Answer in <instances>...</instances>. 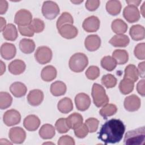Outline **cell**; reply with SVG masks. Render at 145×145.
Here are the masks:
<instances>
[{
	"instance_id": "cell-1",
	"label": "cell",
	"mask_w": 145,
	"mask_h": 145,
	"mask_svg": "<svg viewBox=\"0 0 145 145\" xmlns=\"http://www.w3.org/2000/svg\"><path fill=\"white\" fill-rule=\"evenodd\" d=\"M125 126L119 119L112 118L105 122L98 133V139L105 144L118 143L122 139Z\"/></svg>"
},
{
	"instance_id": "cell-2",
	"label": "cell",
	"mask_w": 145,
	"mask_h": 145,
	"mask_svg": "<svg viewBox=\"0 0 145 145\" xmlns=\"http://www.w3.org/2000/svg\"><path fill=\"white\" fill-rule=\"evenodd\" d=\"M145 142V129L141 127L128 131L125 135L123 143L126 145L144 144Z\"/></svg>"
},
{
	"instance_id": "cell-3",
	"label": "cell",
	"mask_w": 145,
	"mask_h": 145,
	"mask_svg": "<svg viewBox=\"0 0 145 145\" xmlns=\"http://www.w3.org/2000/svg\"><path fill=\"white\" fill-rule=\"evenodd\" d=\"M88 64L87 56L83 53H76L70 58L69 66L71 70L75 72L83 71Z\"/></svg>"
},
{
	"instance_id": "cell-4",
	"label": "cell",
	"mask_w": 145,
	"mask_h": 145,
	"mask_svg": "<svg viewBox=\"0 0 145 145\" xmlns=\"http://www.w3.org/2000/svg\"><path fill=\"white\" fill-rule=\"evenodd\" d=\"M91 95L94 104L98 108L105 105L109 102V97L104 88L97 83H94L92 87Z\"/></svg>"
},
{
	"instance_id": "cell-5",
	"label": "cell",
	"mask_w": 145,
	"mask_h": 145,
	"mask_svg": "<svg viewBox=\"0 0 145 145\" xmlns=\"http://www.w3.org/2000/svg\"><path fill=\"white\" fill-rule=\"evenodd\" d=\"M42 14L47 19L52 20L56 18L59 13L58 5L53 1H44L42 6Z\"/></svg>"
},
{
	"instance_id": "cell-6",
	"label": "cell",
	"mask_w": 145,
	"mask_h": 145,
	"mask_svg": "<svg viewBox=\"0 0 145 145\" xmlns=\"http://www.w3.org/2000/svg\"><path fill=\"white\" fill-rule=\"evenodd\" d=\"M52 55V51L49 47L41 46L37 48L35 53V58L39 63L44 65L50 62Z\"/></svg>"
},
{
	"instance_id": "cell-7",
	"label": "cell",
	"mask_w": 145,
	"mask_h": 145,
	"mask_svg": "<svg viewBox=\"0 0 145 145\" xmlns=\"http://www.w3.org/2000/svg\"><path fill=\"white\" fill-rule=\"evenodd\" d=\"M32 21V15L26 9H20L16 12L14 18V22L18 26L28 25Z\"/></svg>"
},
{
	"instance_id": "cell-8",
	"label": "cell",
	"mask_w": 145,
	"mask_h": 145,
	"mask_svg": "<svg viewBox=\"0 0 145 145\" xmlns=\"http://www.w3.org/2000/svg\"><path fill=\"white\" fill-rule=\"evenodd\" d=\"M21 115L20 113L15 109H10L7 110L3 116V121L7 126H12L20 123Z\"/></svg>"
},
{
	"instance_id": "cell-9",
	"label": "cell",
	"mask_w": 145,
	"mask_h": 145,
	"mask_svg": "<svg viewBox=\"0 0 145 145\" xmlns=\"http://www.w3.org/2000/svg\"><path fill=\"white\" fill-rule=\"evenodd\" d=\"M8 137L12 143L21 144L26 138V133L24 130L20 127H13L9 130Z\"/></svg>"
},
{
	"instance_id": "cell-10",
	"label": "cell",
	"mask_w": 145,
	"mask_h": 145,
	"mask_svg": "<svg viewBox=\"0 0 145 145\" xmlns=\"http://www.w3.org/2000/svg\"><path fill=\"white\" fill-rule=\"evenodd\" d=\"M123 16L128 22L134 23L139 20L140 13L137 6L128 5L123 10Z\"/></svg>"
},
{
	"instance_id": "cell-11",
	"label": "cell",
	"mask_w": 145,
	"mask_h": 145,
	"mask_svg": "<svg viewBox=\"0 0 145 145\" xmlns=\"http://www.w3.org/2000/svg\"><path fill=\"white\" fill-rule=\"evenodd\" d=\"M123 105L126 110L129 112H135L140 108L141 101L138 96L133 94L125 97Z\"/></svg>"
},
{
	"instance_id": "cell-12",
	"label": "cell",
	"mask_w": 145,
	"mask_h": 145,
	"mask_svg": "<svg viewBox=\"0 0 145 145\" xmlns=\"http://www.w3.org/2000/svg\"><path fill=\"white\" fill-rule=\"evenodd\" d=\"M100 24L99 19L97 16L92 15L84 19L82 24V27L87 32H95L99 29Z\"/></svg>"
},
{
	"instance_id": "cell-13",
	"label": "cell",
	"mask_w": 145,
	"mask_h": 145,
	"mask_svg": "<svg viewBox=\"0 0 145 145\" xmlns=\"http://www.w3.org/2000/svg\"><path fill=\"white\" fill-rule=\"evenodd\" d=\"M75 103L76 108L80 111H85L91 105L89 96L85 93H79L75 97Z\"/></svg>"
},
{
	"instance_id": "cell-14",
	"label": "cell",
	"mask_w": 145,
	"mask_h": 145,
	"mask_svg": "<svg viewBox=\"0 0 145 145\" xmlns=\"http://www.w3.org/2000/svg\"><path fill=\"white\" fill-rule=\"evenodd\" d=\"M44 97V93L42 91L35 89L30 91L27 95V99L29 104L32 106H36L39 105L43 101Z\"/></svg>"
},
{
	"instance_id": "cell-15",
	"label": "cell",
	"mask_w": 145,
	"mask_h": 145,
	"mask_svg": "<svg viewBox=\"0 0 145 145\" xmlns=\"http://www.w3.org/2000/svg\"><path fill=\"white\" fill-rule=\"evenodd\" d=\"M60 35L66 39H72L75 38L78 33V29L72 24H65L58 29Z\"/></svg>"
},
{
	"instance_id": "cell-16",
	"label": "cell",
	"mask_w": 145,
	"mask_h": 145,
	"mask_svg": "<svg viewBox=\"0 0 145 145\" xmlns=\"http://www.w3.org/2000/svg\"><path fill=\"white\" fill-rule=\"evenodd\" d=\"M1 55L6 60L12 59L16 55V49L15 46L11 43L5 42L1 46Z\"/></svg>"
},
{
	"instance_id": "cell-17",
	"label": "cell",
	"mask_w": 145,
	"mask_h": 145,
	"mask_svg": "<svg viewBox=\"0 0 145 145\" xmlns=\"http://www.w3.org/2000/svg\"><path fill=\"white\" fill-rule=\"evenodd\" d=\"M101 45V39L97 35H88L85 39V48L90 52L97 50Z\"/></svg>"
},
{
	"instance_id": "cell-18",
	"label": "cell",
	"mask_w": 145,
	"mask_h": 145,
	"mask_svg": "<svg viewBox=\"0 0 145 145\" xmlns=\"http://www.w3.org/2000/svg\"><path fill=\"white\" fill-rule=\"evenodd\" d=\"M40 125V120L39 118L34 114L27 116L23 121L24 127L29 131H34L36 130Z\"/></svg>"
},
{
	"instance_id": "cell-19",
	"label": "cell",
	"mask_w": 145,
	"mask_h": 145,
	"mask_svg": "<svg viewBox=\"0 0 145 145\" xmlns=\"http://www.w3.org/2000/svg\"><path fill=\"white\" fill-rule=\"evenodd\" d=\"M25 62L21 59H15L11 61L8 66L10 72L15 75L22 74L25 71Z\"/></svg>"
},
{
	"instance_id": "cell-20",
	"label": "cell",
	"mask_w": 145,
	"mask_h": 145,
	"mask_svg": "<svg viewBox=\"0 0 145 145\" xmlns=\"http://www.w3.org/2000/svg\"><path fill=\"white\" fill-rule=\"evenodd\" d=\"M10 91L15 97H21L26 94L27 88L24 83L20 82H15L10 86Z\"/></svg>"
},
{
	"instance_id": "cell-21",
	"label": "cell",
	"mask_w": 145,
	"mask_h": 145,
	"mask_svg": "<svg viewBox=\"0 0 145 145\" xmlns=\"http://www.w3.org/2000/svg\"><path fill=\"white\" fill-rule=\"evenodd\" d=\"M57 74L56 69L52 65H48L42 69L41 77L44 81L48 82L53 80L56 78Z\"/></svg>"
},
{
	"instance_id": "cell-22",
	"label": "cell",
	"mask_w": 145,
	"mask_h": 145,
	"mask_svg": "<svg viewBox=\"0 0 145 145\" xmlns=\"http://www.w3.org/2000/svg\"><path fill=\"white\" fill-rule=\"evenodd\" d=\"M129 34L133 40L135 41L142 40L145 37L144 28L140 24L133 25L130 29Z\"/></svg>"
},
{
	"instance_id": "cell-23",
	"label": "cell",
	"mask_w": 145,
	"mask_h": 145,
	"mask_svg": "<svg viewBox=\"0 0 145 145\" xmlns=\"http://www.w3.org/2000/svg\"><path fill=\"white\" fill-rule=\"evenodd\" d=\"M109 44L115 47H126L130 42V39L127 35L123 34L116 35L109 41Z\"/></svg>"
},
{
	"instance_id": "cell-24",
	"label": "cell",
	"mask_w": 145,
	"mask_h": 145,
	"mask_svg": "<svg viewBox=\"0 0 145 145\" xmlns=\"http://www.w3.org/2000/svg\"><path fill=\"white\" fill-rule=\"evenodd\" d=\"M83 121L82 116L78 113H73L66 118V122L70 129H75L80 126Z\"/></svg>"
},
{
	"instance_id": "cell-25",
	"label": "cell",
	"mask_w": 145,
	"mask_h": 145,
	"mask_svg": "<svg viewBox=\"0 0 145 145\" xmlns=\"http://www.w3.org/2000/svg\"><path fill=\"white\" fill-rule=\"evenodd\" d=\"M2 35L6 40L11 41H15L18 36L16 27L14 24L11 23L7 24L5 28L2 31Z\"/></svg>"
},
{
	"instance_id": "cell-26",
	"label": "cell",
	"mask_w": 145,
	"mask_h": 145,
	"mask_svg": "<svg viewBox=\"0 0 145 145\" xmlns=\"http://www.w3.org/2000/svg\"><path fill=\"white\" fill-rule=\"evenodd\" d=\"M39 134L40 137L43 139H51L56 134L55 128L50 124H44L40 129Z\"/></svg>"
},
{
	"instance_id": "cell-27",
	"label": "cell",
	"mask_w": 145,
	"mask_h": 145,
	"mask_svg": "<svg viewBox=\"0 0 145 145\" xmlns=\"http://www.w3.org/2000/svg\"><path fill=\"white\" fill-rule=\"evenodd\" d=\"M67 87L66 84L62 81H56L51 86L50 91L51 93L54 96H60L63 95L66 92Z\"/></svg>"
},
{
	"instance_id": "cell-28",
	"label": "cell",
	"mask_w": 145,
	"mask_h": 145,
	"mask_svg": "<svg viewBox=\"0 0 145 145\" xmlns=\"http://www.w3.org/2000/svg\"><path fill=\"white\" fill-rule=\"evenodd\" d=\"M35 43L33 40L29 39H23L19 42V49L25 54H30L35 49Z\"/></svg>"
},
{
	"instance_id": "cell-29",
	"label": "cell",
	"mask_w": 145,
	"mask_h": 145,
	"mask_svg": "<svg viewBox=\"0 0 145 145\" xmlns=\"http://www.w3.org/2000/svg\"><path fill=\"white\" fill-rule=\"evenodd\" d=\"M57 108L61 113L64 114L69 113L73 109L72 100L69 97H64L58 101Z\"/></svg>"
},
{
	"instance_id": "cell-30",
	"label": "cell",
	"mask_w": 145,
	"mask_h": 145,
	"mask_svg": "<svg viewBox=\"0 0 145 145\" xmlns=\"http://www.w3.org/2000/svg\"><path fill=\"white\" fill-rule=\"evenodd\" d=\"M112 31L117 35L123 34L127 30V24L121 19H114L111 24Z\"/></svg>"
},
{
	"instance_id": "cell-31",
	"label": "cell",
	"mask_w": 145,
	"mask_h": 145,
	"mask_svg": "<svg viewBox=\"0 0 145 145\" xmlns=\"http://www.w3.org/2000/svg\"><path fill=\"white\" fill-rule=\"evenodd\" d=\"M121 3L117 0L108 1L106 3V10L112 15H117L121 11Z\"/></svg>"
},
{
	"instance_id": "cell-32",
	"label": "cell",
	"mask_w": 145,
	"mask_h": 145,
	"mask_svg": "<svg viewBox=\"0 0 145 145\" xmlns=\"http://www.w3.org/2000/svg\"><path fill=\"white\" fill-rule=\"evenodd\" d=\"M112 57L118 65H123L129 60L128 53L123 49H116L112 53Z\"/></svg>"
},
{
	"instance_id": "cell-33",
	"label": "cell",
	"mask_w": 145,
	"mask_h": 145,
	"mask_svg": "<svg viewBox=\"0 0 145 145\" xmlns=\"http://www.w3.org/2000/svg\"><path fill=\"white\" fill-rule=\"evenodd\" d=\"M139 78L138 71L137 68L134 65H128L125 69V74L123 78L129 79L133 82H135L138 80Z\"/></svg>"
},
{
	"instance_id": "cell-34",
	"label": "cell",
	"mask_w": 145,
	"mask_h": 145,
	"mask_svg": "<svg viewBox=\"0 0 145 145\" xmlns=\"http://www.w3.org/2000/svg\"><path fill=\"white\" fill-rule=\"evenodd\" d=\"M134 87V82L133 81L123 78L121 80L119 84V89L123 95H127L131 93Z\"/></svg>"
},
{
	"instance_id": "cell-35",
	"label": "cell",
	"mask_w": 145,
	"mask_h": 145,
	"mask_svg": "<svg viewBox=\"0 0 145 145\" xmlns=\"http://www.w3.org/2000/svg\"><path fill=\"white\" fill-rule=\"evenodd\" d=\"M117 111V108L116 105L113 104H106L103 106L102 108L100 110V114L106 119L108 117L112 116L116 113Z\"/></svg>"
},
{
	"instance_id": "cell-36",
	"label": "cell",
	"mask_w": 145,
	"mask_h": 145,
	"mask_svg": "<svg viewBox=\"0 0 145 145\" xmlns=\"http://www.w3.org/2000/svg\"><path fill=\"white\" fill-rule=\"evenodd\" d=\"M101 66L108 71H113L117 66L115 59L110 56L104 57L101 60Z\"/></svg>"
},
{
	"instance_id": "cell-37",
	"label": "cell",
	"mask_w": 145,
	"mask_h": 145,
	"mask_svg": "<svg viewBox=\"0 0 145 145\" xmlns=\"http://www.w3.org/2000/svg\"><path fill=\"white\" fill-rule=\"evenodd\" d=\"M73 22H74V19L72 15L69 12H64L61 15V16L57 19V23H56V26L57 29H58L65 24H72Z\"/></svg>"
},
{
	"instance_id": "cell-38",
	"label": "cell",
	"mask_w": 145,
	"mask_h": 145,
	"mask_svg": "<svg viewBox=\"0 0 145 145\" xmlns=\"http://www.w3.org/2000/svg\"><path fill=\"white\" fill-rule=\"evenodd\" d=\"M12 102V97L7 92H0V108L5 109L10 107Z\"/></svg>"
},
{
	"instance_id": "cell-39",
	"label": "cell",
	"mask_w": 145,
	"mask_h": 145,
	"mask_svg": "<svg viewBox=\"0 0 145 145\" xmlns=\"http://www.w3.org/2000/svg\"><path fill=\"white\" fill-rule=\"evenodd\" d=\"M102 84L107 88L114 87L117 84L116 78L110 74H108L103 76L101 78Z\"/></svg>"
},
{
	"instance_id": "cell-40",
	"label": "cell",
	"mask_w": 145,
	"mask_h": 145,
	"mask_svg": "<svg viewBox=\"0 0 145 145\" xmlns=\"http://www.w3.org/2000/svg\"><path fill=\"white\" fill-rule=\"evenodd\" d=\"M55 127L60 134L66 133L70 129L67 125L66 118H60L57 120L55 123Z\"/></svg>"
},
{
	"instance_id": "cell-41",
	"label": "cell",
	"mask_w": 145,
	"mask_h": 145,
	"mask_svg": "<svg viewBox=\"0 0 145 145\" xmlns=\"http://www.w3.org/2000/svg\"><path fill=\"white\" fill-rule=\"evenodd\" d=\"M29 25L35 33H40L42 32L45 28L44 21L38 18L33 19Z\"/></svg>"
},
{
	"instance_id": "cell-42",
	"label": "cell",
	"mask_w": 145,
	"mask_h": 145,
	"mask_svg": "<svg viewBox=\"0 0 145 145\" xmlns=\"http://www.w3.org/2000/svg\"><path fill=\"white\" fill-rule=\"evenodd\" d=\"M85 74L88 79L95 80L100 75V69L96 66H91L87 69Z\"/></svg>"
},
{
	"instance_id": "cell-43",
	"label": "cell",
	"mask_w": 145,
	"mask_h": 145,
	"mask_svg": "<svg viewBox=\"0 0 145 145\" xmlns=\"http://www.w3.org/2000/svg\"><path fill=\"white\" fill-rule=\"evenodd\" d=\"M84 123L87 126L89 132L92 133L97 131L99 124V121L97 119L91 117L86 120Z\"/></svg>"
},
{
	"instance_id": "cell-44",
	"label": "cell",
	"mask_w": 145,
	"mask_h": 145,
	"mask_svg": "<svg viewBox=\"0 0 145 145\" xmlns=\"http://www.w3.org/2000/svg\"><path fill=\"white\" fill-rule=\"evenodd\" d=\"M145 44L144 42L139 43L136 45L134 48V56L138 59L143 60L145 58Z\"/></svg>"
},
{
	"instance_id": "cell-45",
	"label": "cell",
	"mask_w": 145,
	"mask_h": 145,
	"mask_svg": "<svg viewBox=\"0 0 145 145\" xmlns=\"http://www.w3.org/2000/svg\"><path fill=\"white\" fill-rule=\"evenodd\" d=\"M88 129L85 123H82L80 126L74 129V134L79 138H85L88 135Z\"/></svg>"
},
{
	"instance_id": "cell-46",
	"label": "cell",
	"mask_w": 145,
	"mask_h": 145,
	"mask_svg": "<svg viewBox=\"0 0 145 145\" xmlns=\"http://www.w3.org/2000/svg\"><path fill=\"white\" fill-rule=\"evenodd\" d=\"M18 30L22 35L27 37H32L35 33L29 25L25 26H18Z\"/></svg>"
},
{
	"instance_id": "cell-47",
	"label": "cell",
	"mask_w": 145,
	"mask_h": 145,
	"mask_svg": "<svg viewBox=\"0 0 145 145\" xmlns=\"http://www.w3.org/2000/svg\"><path fill=\"white\" fill-rule=\"evenodd\" d=\"M59 145H74L75 141L74 138L69 135H63L59 138L58 141Z\"/></svg>"
},
{
	"instance_id": "cell-48",
	"label": "cell",
	"mask_w": 145,
	"mask_h": 145,
	"mask_svg": "<svg viewBox=\"0 0 145 145\" xmlns=\"http://www.w3.org/2000/svg\"><path fill=\"white\" fill-rule=\"evenodd\" d=\"M100 2L99 0H88L85 3L86 8L91 11H95L100 6Z\"/></svg>"
},
{
	"instance_id": "cell-49",
	"label": "cell",
	"mask_w": 145,
	"mask_h": 145,
	"mask_svg": "<svg viewBox=\"0 0 145 145\" xmlns=\"http://www.w3.org/2000/svg\"><path fill=\"white\" fill-rule=\"evenodd\" d=\"M137 90L139 94L142 96H144V79H142L137 85Z\"/></svg>"
},
{
	"instance_id": "cell-50",
	"label": "cell",
	"mask_w": 145,
	"mask_h": 145,
	"mask_svg": "<svg viewBox=\"0 0 145 145\" xmlns=\"http://www.w3.org/2000/svg\"><path fill=\"white\" fill-rule=\"evenodd\" d=\"M8 7V2L5 0H0V14H4L7 10Z\"/></svg>"
},
{
	"instance_id": "cell-51",
	"label": "cell",
	"mask_w": 145,
	"mask_h": 145,
	"mask_svg": "<svg viewBox=\"0 0 145 145\" xmlns=\"http://www.w3.org/2000/svg\"><path fill=\"white\" fill-rule=\"evenodd\" d=\"M144 63L145 62L144 61L139 63L138 64V67L137 69L139 75L142 78H144Z\"/></svg>"
},
{
	"instance_id": "cell-52",
	"label": "cell",
	"mask_w": 145,
	"mask_h": 145,
	"mask_svg": "<svg viewBox=\"0 0 145 145\" xmlns=\"http://www.w3.org/2000/svg\"><path fill=\"white\" fill-rule=\"evenodd\" d=\"M126 2L129 5H134V6H135L137 7L140 3L141 0H139V1H126Z\"/></svg>"
},
{
	"instance_id": "cell-53",
	"label": "cell",
	"mask_w": 145,
	"mask_h": 145,
	"mask_svg": "<svg viewBox=\"0 0 145 145\" xmlns=\"http://www.w3.org/2000/svg\"><path fill=\"white\" fill-rule=\"evenodd\" d=\"M0 20H1V29L0 30H1V31L2 32L7 25L6 21L3 17H1Z\"/></svg>"
},
{
	"instance_id": "cell-54",
	"label": "cell",
	"mask_w": 145,
	"mask_h": 145,
	"mask_svg": "<svg viewBox=\"0 0 145 145\" xmlns=\"http://www.w3.org/2000/svg\"><path fill=\"white\" fill-rule=\"evenodd\" d=\"M1 75H2L5 71L6 70V66L4 63L1 61Z\"/></svg>"
},
{
	"instance_id": "cell-55",
	"label": "cell",
	"mask_w": 145,
	"mask_h": 145,
	"mask_svg": "<svg viewBox=\"0 0 145 145\" xmlns=\"http://www.w3.org/2000/svg\"><path fill=\"white\" fill-rule=\"evenodd\" d=\"M144 5H145V2L143 3V5H142V6L141 8H140V12H141V13H142V15H143V17L144 16Z\"/></svg>"
},
{
	"instance_id": "cell-56",
	"label": "cell",
	"mask_w": 145,
	"mask_h": 145,
	"mask_svg": "<svg viewBox=\"0 0 145 145\" xmlns=\"http://www.w3.org/2000/svg\"><path fill=\"white\" fill-rule=\"evenodd\" d=\"M83 1H71V2L72 3H75V4H78V3H80L81 2H82Z\"/></svg>"
}]
</instances>
